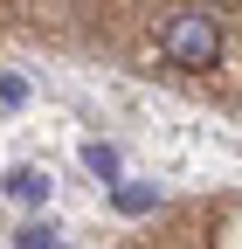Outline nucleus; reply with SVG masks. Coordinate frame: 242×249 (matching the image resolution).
Here are the masks:
<instances>
[{
	"label": "nucleus",
	"instance_id": "2",
	"mask_svg": "<svg viewBox=\"0 0 242 249\" xmlns=\"http://www.w3.org/2000/svg\"><path fill=\"white\" fill-rule=\"evenodd\" d=\"M7 194H14V201H28V208H35V201H49V173L14 166V173H7Z\"/></svg>",
	"mask_w": 242,
	"mask_h": 249
},
{
	"label": "nucleus",
	"instance_id": "5",
	"mask_svg": "<svg viewBox=\"0 0 242 249\" xmlns=\"http://www.w3.org/2000/svg\"><path fill=\"white\" fill-rule=\"evenodd\" d=\"M21 104H28V83L0 70V111H21Z\"/></svg>",
	"mask_w": 242,
	"mask_h": 249
},
{
	"label": "nucleus",
	"instance_id": "4",
	"mask_svg": "<svg viewBox=\"0 0 242 249\" xmlns=\"http://www.w3.org/2000/svg\"><path fill=\"white\" fill-rule=\"evenodd\" d=\"M83 166L97 173V180H111V173H118V145H97V139H90V145H83Z\"/></svg>",
	"mask_w": 242,
	"mask_h": 249
},
{
	"label": "nucleus",
	"instance_id": "1",
	"mask_svg": "<svg viewBox=\"0 0 242 249\" xmlns=\"http://www.w3.org/2000/svg\"><path fill=\"white\" fill-rule=\"evenodd\" d=\"M159 55L173 62V70H215V55H222V28H215V14L173 7V14L159 21Z\"/></svg>",
	"mask_w": 242,
	"mask_h": 249
},
{
	"label": "nucleus",
	"instance_id": "7",
	"mask_svg": "<svg viewBox=\"0 0 242 249\" xmlns=\"http://www.w3.org/2000/svg\"><path fill=\"white\" fill-rule=\"evenodd\" d=\"M215 7H242V0H215Z\"/></svg>",
	"mask_w": 242,
	"mask_h": 249
},
{
	"label": "nucleus",
	"instance_id": "3",
	"mask_svg": "<svg viewBox=\"0 0 242 249\" xmlns=\"http://www.w3.org/2000/svg\"><path fill=\"white\" fill-rule=\"evenodd\" d=\"M145 208H159V187H145V180L118 187V214H145Z\"/></svg>",
	"mask_w": 242,
	"mask_h": 249
},
{
	"label": "nucleus",
	"instance_id": "6",
	"mask_svg": "<svg viewBox=\"0 0 242 249\" xmlns=\"http://www.w3.org/2000/svg\"><path fill=\"white\" fill-rule=\"evenodd\" d=\"M14 242L21 249H42V242H55V222H28V229H14Z\"/></svg>",
	"mask_w": 242,
	"mask_h": 249
}]
</instances>
